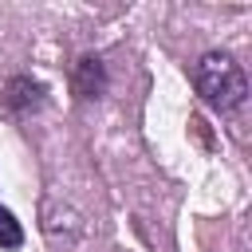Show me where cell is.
Returning a JSON list of instances; mask_svg holds the SVG:
<instances>
[{"instance_id":"7a4b0ae2","label":"cell","mask_w":252,"mask_h":252,"mask_svg":"<svg viewBox=\"0 0 252 252\" xmlns=\"http://www.w3.org/2000/svg\"><path fill=\"white\" fill-rule=\"evenodd\" d=\"M43 94H47L43 83L20 75V79H12V83L4 87V106L16 110V114H28V110H39V106H43Z\"/></svg>"},{"instance_id":"6da1fadb","label":"cell","mask_w":252,"mask_h":252,"mask_svg":"<svg viewBox=\"0 0 252 252\" xmlns=\"http://www.w3.org/2000/svg\"><path fill=\"white\" fill-rule=\"evenodd\" d=\"M193 87H197V94H201L213 110H220V114L240 110L244 98H248V75H244V67H240L228 51H205V55L193 63Z\"/></svg>"},{"instance_id":"277c9868","label":"cell","mask_w":252,"mask_h":252,"mask_svg":"<svg viewBox=\"0 0 252 252\" xmlns=\"http://www.w3.org/2000/svg\"><path fill=\"white\" fill-rule=\"evenodd\" d=\"M20 244H24V224L8 209H0V248H20Z\"/></svg>"},{"instance_id":"3957f363","label":"cell","mask_w":252,"mask_h":252,"mask_svg":"<svg viewBox=\"0 0 252 252\" xmlns=\"http://www.w3.org/2000/svg\"><path fill=\"white\" fill-rule=\"evenodd\" d=\"M75 91L83 98H98L106 91V71H102V59L98 55H83L75 63Z\"/></svg>"}]
</instances>
